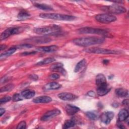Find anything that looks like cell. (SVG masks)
<instances>
[{"label": "cell", "mask_w": 129, "mask_h": 129, "mask_svg": "<svg viewBox=\"0 0 129 129\" xmlns=\"http://www.w3.org/2000/svg\"><path fill=\"white\" fill-rule=\"evenodd\" d=\"M77 32L79 34H93L101 35H105L107 33V32L105 30L91 27H83L79 28L77 30Z\"/></svg>", "instance_id": "5"}, {"label": "cell", "mask_w": 129, "mask_h": 129, "mask_svg": "<svg viewBox=\"0 0 129 129\" xmlns=\"http://www.w3.org/2000/svg\"><path fill=\"white\" fill-rule=\"evenodd\" d=\"M26 128V123L25 121H21L17 125V128L20 129V128H23L25 129Z\"/></svg>", "instance_id": "33"}, {"label": "cell", "mask_w": 129, "mask_h": 129, "mask_svg": "<svg viewBox=\"0 0 129 129\" xmlns=\"http://www.w3.org/2000/svg\"><path fill=\"white\" fill-rule=\"evenodd\" d=\"M14 87V85L13 84H8V85H7L3 87H2L1 88V90H0V92L2 93L3 92H6V91H10L12 90L13 89Z\"/></svg>", "instance_id": "29"}, {"label": "cell", "mask_w": 129, "mask_h": 129, "mask_svg": "<svg viewBox=\"0 0 129 129\" xmlns=\"http://www.w3.org/2000/svg\"><path fill=\"white\" fill-rule=\"evenodd\" d=\"M122 104H123L124 105H128V99H126L123 100L122 101Z\"/></svg>", "instance_id": "39"}, {"label": "cell", "mask_w": 129, "mask_h": 129, "mask_svg": "<svg viewBox=\"0 0 129 129\" xmlns=\"http://www.w3.org/2000/svg\"><path fill=\"white\" fill-rule=\"evenodd\" d=\"M58 48V47L56 45H53L50 46H41L37 47L36 48L37 50L41 52H53L54 51H56L57 50Z\"/></svg>", "instance_id": "13"}, {"label": "cell", "mask_w": 129, "mask_h": 129, "mask_svg": "<svg viewBox=\"0 0 129 129\" xmlns=\"http://www.w3.org/2000/svg\"><path fill=\"white\" fill-rule=\"evenodd\" d=\"M23 30V28L22 27H10L6 29L2 33L0 38L1 40H5L8 38L9 36L17 34L21 32H22Z\"/></svg>", "instance_id": "7"}, {"label": "cell", "mask_w": 129, "mask_h": 129, "mask_svg": "<svg viewBox=\"0 0 129 129\" xmlns=\"http://www.w3.org/2000/svg\"><path fill=\"white\" fill-rule=\"evenodd\" d=\"M17 50L16 47H12L7 50V51H5L4 53H2L0 55V58L2 59L3 58H5L8 56H10L11 55L13 54Z\"/></svg>", "instance_id": "22"}, {"label": "cell", "mask_w": 129, "mask_h": 129, "mask_svg": "<svg viewBox=\"0 0 129 129\" xmlns=\"http://www.w3.org/2000/svg\"><path fill=\"white\" fill-rule=\"evenodd\" d=\"M12 98H11V97H10V96H5L4 97L1 98L0 99V103H6L7 102L10 101Z\"/></svg>", "instance_id": "32"}, {"label": "cell", "mask_w": 129, "mask_h": 129, "mask_svg": "<svg viewBox=\"0 0 129 129\" xmlns=\"http://www.w3.org/2000/svg\"><path fill=\"white\" fill-rule=\"evenodd\" d=\"M110 90L111 88L108 86L107 84H105L97 87V94L100 96H102L107 94Z\"/></svg>", "instance_id": "12"}, {"label": "cell", "mask_w": 129, "mask_h": 129, "mask_svg": "<svg viewBox=\"0 0 129 129\" xmlns=\"http://www.w3.org/2000/svg\"><path fill=\"white\" fill-rule=\"evenodd\" d=\"M95 19L97 21L103 24H109L116 20V18L115 16L108 13L97 15L95 16Z\"/></svg>", "instance_id": "6"}, {"label": "cell", "mask_w": 129, "mask_h": 129, "mask_svg": "<svg viewBox=\"0 0 129 129\" xmlns=\"http://www.w3.org/2000/svg\"><path fill=\"white\" fill-rule=\"evenodd\" d=\"M49 78L51 80H56L59 78V75L58 74L54 73L51 75H50L49 77Z\"/></svg>", "instance_id": "35"}, {"label": "cell", "mask_w": 129, "mask_h": 129, "mask_svg": "<svg viewBox=\"0 0 129 129\" xmlns=\"http://www.w3.org/2000/svg\"><path fill=\"white\" fill-rule=\"evenodd\" d=\"M115 92L120 97H125L128 95V90L124 88H117L115 89Z\"/></svg>", "instance_id": "20"}, {"label": "cell", "mask_w": 129, "mask_h": 129, "mask_svg": "<svg viewBox=\"0 0 129 129\" xmlns=\"http://www.w3.org/2000/svg\"><path fill=\"white\" fill-rule=\"evenodd\" d=\"M128 117V112L126 109H122L120 110L118 114V121L121 122L125 121Z\"/></svg>", "instance_id": "18"}, {"label": "cell", "mask_w": 129, "mask_h": 129, "mask_svg": "<svg viewBox=\"0 0 129 129\" xmlns=\"http://www.w3.org/2000/svg\"><path fill=\"white\" fill-rule=\"evenodd\" d=\"M51 40V39L47 37H39L33 39V41L35 42H39V43H46L49 42Z\"/></svg>", "instance_id": "28"}, {"label": "cell", "mask_w": 129, "mask_h": 129, "mask_svg": "<svg viewBox=\"0 0 129 129\" xmlns=\"http://www.w3.org/2000/svg\"><path fill=\"white\" fill-rule=\"evenodd\" d=\"M23 99V97L21 95V94H20L19 93H16L15 94L13 97H12V100L14 102H17L19 101L22 100Z\"/></svg>", "instance_id": "30"}, {"label": "cell", "mask_w": 129, "mask_h": 129, "mask_svg": "<svg viewBox=\"0 0 129 129\" xmlns=\"http://www.w3.org/2000/svg\"><path fill=\"white\" fill-rule=\"evenodd\" d=\"M60 30L59 27L53 25L52 26H44L41 27H37L34 29V32L39 35H50L56 34L58 33Z\"/></svg>", "instance_id": "3"}, {"label": "cell", "mask_w": 129, "mask_h": 129, "mask_svg": "<svg viewBox=\"0 0 129 129\" xmlns=\"http://www.w3.org/2000/svg\"><path fill=\"white\" fill-rule=\"evenodd\" d=\"M114 114L112 111H107L103 113L101 116V120L105 124H109L111 120L113 118Z\"/></svg>", "instance_id": "10"}, {"label": "cell", "mask_w": 129, "mask_h": 129, "mask_svg": "<svg viewBox=\"0 0 129 129\" xmlns=\"http://www.w3.org/2000/svg\"><path fill=\"white\" fill-rule=\"evenodd\" d=\"M21 95L23 97V98L25 99H30L34 97L35 94V92L34 91L32 90H25L23 91L21 93Z\"/></svg>", "instance_id": "19"}, {"label": "cell", "mask_w": 129, "mask_h": 129, "mask_svg": "<svg viewBox=\"0 0 129 129\" xmlns=\"http://www.w3.org/2000/svg\"><path fill=\"white\" fill-rule=\"evenodd\" d=\"M55 60V59L53 57H47V58H46L43 59L42 60L37 62L36 64V66H42V65L47 64L50 63L54 61Z\"/></svg>", "instance_id": "26"}, {"label": "cell", "mask_w": 129, "mask_h": 129, "mask_svg": "<svg viewBox=\"0 0 129 129\" xmlns=\"http://www.w3.org/2000/svg\"><path fill=\"white\" fill-rule=\"evenodd\" d=\"M117 126H118V127H119V128H125V127L123 126V125L122 124H121L120 122H118V123H117Z\"/></svg>", "instance_id": "41"}, {"label": "cell", "mask_w": 129, "mask_h": 129, "mask_svg": "<svg viewBox=\"0 0 129 129\" xmlns=\"http://www.w3.org/2000/svg\"><path fill=\"white\" fill-rule=\"evenodd\" d=\"M65 108L66 112L69 115H73L80 110L79 107L71 104H67Z\"/></svg>", "instance_id": "16"}, {"label": "cell", "mask_w": 129, "mask_h": 129, "mask_svg": "<svg viewBox=\"0 0 129 129\" xmlns=\"http://www.w3.org/2000/svg\"><path fill=\"white\" fill-rule=\"evenodd\" d=\"M58 97L64 101L74 100L77 98V96L72 93L68 92H62L58 94Z\"/></svg>", "instance_id": "11"}, {"label": "cell", "mask_w": 129, "mask_h": 129, "mask_svg": "<svg viewBox=\"0 0 129 129\" xmlns=\"http://www.w3.org/2000/svg\"><path fill=\"white\" fill-rule=\"evenodd\" d=\"M102 10L108 12L110 14H120L125 13L126 9L119 5H112L109 6H106L102 8Z\"/></svg>", "instance_id": "4"}, {"label": "cell", "mask_w": 129, "mask_h": 129, "mask_svg": "<svg viewBox=\"0 0 129 129\" xmlns=\"http://www.w3.org/2000/svg\"><path fill=\"white\" fill-rule=\"evenodd\" d=\"M87 95L90 97H94L95 96V93L92 91H90L87 93Z\"/></svg>", "instance_id": "38"}, {"label": "cell", "mask_w": 129, "mask_h": 129, "mask_svg": "<svg viewBox=\"0 0 129 129\" xmlns=\"http://www.w3.org/2000/svg\"><path fill=\"white\" fill-rule=\"evenodd\" d=\"M84 51L88 53H97V54H116L119 53L117 51L114 50H111L106 48H98V47H93L87 48L84 50Z\"/></svg>", "instance_id": "8"}, {"label": "cell", "mask_w": 129, "mask_h": 129, "mask_svg": "<svg viewBox=\"0 0 129 129\" xmlns=\"http://www.w3.org/2000/svg\"><path fill=\"white\" fill-rule=\"evenodd\" d=\"M61 87V85L55 82H52L46 84L43 88L44 91L56 90Z\"/></svg>", "instance_id": "15"}, {"label": "cell", "mask_w": 129, "mask_h": 129, "mask_svg": "<svg viewBox=\"0 0 129 129\" xmlns=\"http://www.w3.org/2000/svg\"><path fill=\"white\" fill-rule=\"evenodd\" d=\"M61 113V111L58 109H54L51 110H49L46 112L41 118V120L42 121H47L50 119L59 115Z\"/></svg>", "instance_id": "9"}, {"label": "cell", "mask_w": 129, "mask_h": 129, "mask_svg": "<svg viewBox=\"0 0 129 129\" xmlns=\"http://www.w3.org/2000/svg\"><path fill=\"white\" fill-rule=\"evenodd\" d=\"M86 115L88 117V118L92 120H96L99 117V113L95 111H88L86 113Z\"/></svg>", "instance_id": "24"}, {"label": "cell", "mask_w": 129, "mask_h": 129, "mask_svg": "<svg viewBox=\"0 0 129 129\" xmlns=\"http://www.w3.org/2000/svg\"><path fill=\"white\" fill-rule=\"evenodd\" d=\"M52 101V99L50 97L48 96H38L33 100V102L35 103H46L50 102Z\"/></svg>", "instance_id": "14"}, {"label": "cell", "mask_w": 129, "mask_h": 129, "mask_svg": "<svg viewBox=\"0 0 129 129\" xmlns=\"http://www.w3.org/2000/svg\"><path fill=\"white\" fill-rule=\"evenodd\" d=\"M7 47V46L6 45H1V50H3L4 49H5Z\"/></svg>", "instance_id": "42"}, {"label": "cell", "mask_w": 129, "mask_h": 129, "mask_svg": "<svg viewBox=\"0 0 129 129\" xmlns=\"http://www.w3.org/2000/svg\"><path fill=\"white\" fill-rule=\"evenodd\" d=\"M86 64V60L85 59H83L77 63L74 69V72L78 73L80 72Z\"/></svg>", "instance_id": "23"}, {"label": "cell", "mask_w": 129, "mask_h": 129, "mask_svg": "<svg viewBox=\"0 0 129 129\" xmlns=\"http://www.w3.org/2000/svg\"><path fill=\"white\" fill-rule=\"evenodd\" d=\"M76 124V122L74 119H70L66 120L62 126L63 128H69L74 127Z\"/></svg>", "instance_id": "27"}, {"label": "cell", "mask_w": 129, "mask_h": 129, "mask_svg": "<svg viewBox=\"0 0 129 129\" xmlns=\"http://www.w3.org/2000/svg\"><path fill=\"white\" fill-rule=\"evenodd\" d=\"M37 52L35 51H29V52H24L21 54V55H31V54H34L36 53Z\"/></svg>", "instance_id": "36"}, {"label": "cell", "mask_w": 129, "mask_h": 129, "mask_svg": "<svg viewBox=\"0 0 129 129\" xmlns=\"http://www.w3.org/2000/svg\"><path fill=\"white\" fill-rule=\"evenodd\" d=\"M109 62V60H103V63L104 64H107L108 62Z\"/></svg>", "instance_id": "43"}, {"label": "cell", "mask_w": 129, "mask_h": 129, "mask_svg": "<svg viewBox=\"0 0 129 129\" xmlns=\"http://www.w3.org/2000/svg\"><path fill=\"white\" fill-rule=\"evenodd\" d=\"M63 65L62 63H61V62H56L55 63H54V64H52L50 66V69L52 71H55L57 69H58L60 67H63Z\"/></svg>", "instance_id": "31"}, {"label": "cell", "mask_w": 129, "mask_h": 129, "mask_svg": "<svg viewBox=\"0 0 129 129\" xmlns=\"http://www.w3.org/2000/svg\"><path fill=\"white\" fill-rule=\"evenodd\" d=\"M104 41V39L98 37H81L74 39L73 42L76 45L82 47H87L95 44H101Z\"/></svg>", "instance_id": "1"}, {"label": "cell", "mask_w": 129, "mask_h": 129, "mask_svg": "<svg viewBox=\"0 0 129 129\" xmlns=\"http://www.w3.org/2000/svg\"><path fill=\"white\" fill-rule=\"evenodd\" d=\"M29 78L31 79V80H34V81H36L38 80V77L37 75H34V74H32V75H31L29 76Z\"/></svg>", "instance_id": "37"}, {"label": "cell", "mask_w": 129, "mask_h": 129, "mask_svg": "<svg viewBox=\"0 0 129 129\" xmlns=\"http://www.w3.org/2000/svg\"><path fill=\"white\" fill-rule=\"evenodd\" d=\"M33 46L31 44H21L20 45H19V46H18L16 47L21 48V49H23V48H31V47H33Z\"/></svg>", "instance_id": "34"}, {"label": "cell", "mask_w": 129, "mask_h": 129, "mask_svg": "<svg viewBox=\"0 0 129 129\" xmlns=\"http://www.w3.org/2000/svg\"><path fill=\"white\" fill-rule=\"evenodd\" d=\"M95 81L97 87L107 84L106 78L102 74H99L96 76Z\"/></svg>", "instance_id": "17"}, {"label": "cell", "mask_w": 129, "mask_h": 129, "mask_svg": "<svg viewBox=\"0 0 129 129\" xmlns=\"http://www.w3.org/2000/svg\"><path fill=\"white\" fill-rule=\"evenodd\" d=\"M5 111H6V110H5V109L4 108H1L0 109V116H2L5 113Z\"/></svg>", "instance_id": "40"}, {"label": "cell", "mask_w": 129, "mask_h": 129, "mask_svg": "<svg viewBox=\"0 0 129 129\" xmlns=\"http://www.w3.org/2000/svg\"><path fill=\"white\" fill-rule=\"evenodd\" d=\"M34 6L37 8L39 9H41L45 11H51L53 10V8L49 5L45 4H39V3H35Z\"/></svg>", "instance_id": "21"}, {"label": "cell", "mask_w": 129, "mask_h": 129, "mask_svg": "<svg viewBox=\"0 0 129 129\" xmlns=\"http://www.w3.org/2000/svg\"><path fill=\"white\" fill-rule=\"evenodd\" d=\"M30 17V14L27 11L23 10L19 12L18 14L17 18L20 20H24L27 19Z\"/></svg>", "instance_id": "25"}, {"label": "cell", "mask_w": 129, "mask_h": 129, "mask_svg": "<svg viewBox=\"0 0 129 129\" xmlns=\"http://www.w3.org/2000/svg\"><path fill=\"white\" fill-rule=\"evenodd\" d=\"M39 17L43 19L59 21H73L76 19V17L74 16L57 13H41L39 14Z\"/></svg>", "instance_id": "2"}]
</instances>
